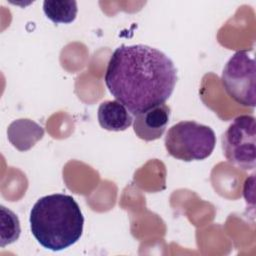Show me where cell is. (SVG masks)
<instances>
[{
  "label": "cell",
  "mask_w": 256,
  "mask_h": 256,
  "mask_svg": "<svg viewBox=\"0 0 256 256\" xmlns=\"http://www.w3.org/2000/svg\"><path fill=\"white\" fill-rule=\"evenodd\" d=\"M104 81L112 96L136 115L169 99L177 82V69L156 48L121 45L109 59Z\"/></svg>",
  "instance_id": "obj_1"
},
{
  "label": "cell",
  "mask_w": 256,
  "mask_h": 256,
  "mask_svg": "<svg viewBox=\"0 0 256 256\" xmlns=\"http://www.w3.org/2000/svg\"><path fill=\"white\" fill-rule=\"evenodd\" d=\"M29 222L32 235L41 246L60 251L80 239L84 217L72 196L56 193L36 201L30 211Z\"/></svg>",
  "instance_id": "obj_2"
},
{
  "label": "cell",
  "mask_w": 256,
  "mask_h": 256,
  "mask_svg": "<svg viewBox=\"0 0 256 256\" xmlns=\"http://www.w3.org/2000/svg\"><path fill=\"white\" fill-rule=\"evenodd\" d=\"M164 143L169 155L190 162L208 158L215 148L216 136L209 126L181 121L168 130Z\"/></svg>",
  "instance_id": "obj_3"
},
{
  "label": "cell",
  "mask_w": 256,
  "mask_h": 256,
  "mask_svg": "<svg viewBox=\"0 0 256 256\" xmlns=\"http://www.w3.org/2000/svg\"><path fill=\"white\" fill-rule=\"evenodd\" d=\"M225 158L233 165L250 170L256 161V122L251 115L236 117L221 138Z\"/></svg>",
  "instance_id": "obj_4"
},
{
  "label": "cell",
  "mask_w": 256,
  "mask_h": 256,
  "mask_svg": "<svg viewBox=\"0 0 256 256\" xmlns=\"http://www.w3.org/2000/svg\"><path fill=\"white\" fill-rule=\"evenodd\" d=\"M256 64L248 50L237 51L226 63L221 82L228 96L245 107H255Z\"/></svg>",
  "instance_id": "obj_5"
},
{
  "label": "cell",
  "mask_w": 256,
  "mask_h": 256,
  "mask_svg": "<svg viewBox=\"0 0 256 256\" xmlns=\"http://www.w3.org/2000/svg\"><path fill=\"white\" fill-rule=\"evenodd\" d=\"M170 107L165 103L153 106L135 115L133 129L136 136L144 141L159 139L169 123Z\"/></svg>",
  "instance_id": "obj_6"
},
{
  "label": "cell",
  "mask_w": 256,
  "mask_h": 256,
  "mask_svg": "<svg viewBox=\"0 0 256 256\" xmlns=\"http://www.w3.org/2000/svg\"><path fill=\"white\" fill-rule=\"evenodd\" d=\"M7 136L9 142L17 150L24 152L43 138L44 129L30 119H17L9 125Z\"/></svg>",
  "instance_id": "obj_7"
},
{
  "label": "cell",
  "mask_w": 256,
  "mask_h": 256,
  "mask_svg": "<svg viewBox=\"0 0 256 256\" xmlns=\"http://www.w3.org/2000/svg\"><path fill=\"white\" fill-rule=\"evenodd\" d=\"M97 116L100 126L108 131H124L133 122L129 110L117 100L102 102Z\"/></svg>",
  "instance_id": "obj_8"
},
{
  "label": "cell",
  "mask_w": 256,
  "mask_h": 256,
  "mask_svg": "<svg viewBox=\"0 0 256 256\" xmlns=\"http://www.w3.org/2000/svg\"><path fill=\"white\" fill-rule=\"evenodd\" d=\"M43 11L53 23L69 24L76 19L78 8L76 1L66 0H45Z\"/></svg>",
  "instance_id": "obj_9"
},
{
  "label": "cell",
  "mask_w": 256,
  "mask_h": 256,
  "mask_svg": "<svg viewBox=\"0 0 256 256\" xmlns=\"http://www.w3.org/2000/svg\"><path fill=\"white\" fill-rule=\"evenodd\" d=\"M20 222L17 215L1 206V247L15 242L20 236Z\"/></svg>",
  "instance_id": "obj_10"
}]
</instances>
